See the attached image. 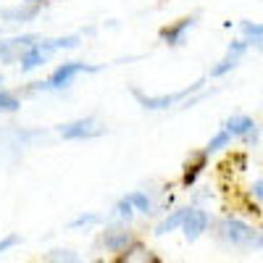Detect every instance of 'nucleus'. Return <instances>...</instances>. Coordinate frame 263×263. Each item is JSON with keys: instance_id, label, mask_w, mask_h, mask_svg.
<instances>
[{"instance_id": "b1692460", "label": "nucleus", "mask_w": 263, "mask_h": 263, "mask_svg": "<svg viewBox=\"0 0 263 263\" xmlns=\"http://www.w3.org/2000/svg\"><path fill=\"white\" fill-rule=\"evenodd\" d=\"M253 195H255V200H260V195H263V182H260V179L255 182V187H253Z\"/></svg>"}, {"instance_id": "412c9836", "label": "nucleus", "mask_w": 263, "mask_h": 263, "mask_svg": "<svg viewBox=\"0 0 263 263\" xmlns=\"http://www.w3.org/2000/svg\"><path fill=\"white\" fill-rule=\"evenodd\" d=\"M100 221V216L95 213H87V216H79L77 221H71V227H84V224H98Z\"/></svg>"}, {"instance_id": "9b49d317", "label": "nucleus", "mask_w": 263, "mask_h": 263, "mask_svg": "<svg viewBox=\"0 0 263 263\" xmlns=\"http://www.w3.org/2000/svg\"><path fill=\"white\" fill-rule=\"evenodd\" d=\"M190 27H192V18H182L177 27H171V29L166 27V29L161 32V37H163L166 42H171V45H177V42L182 40V34H184V29H190Z\"/></svg>"}, {"instance_id": "5701e85b", "label": "nucleus", "mask_w": 263, "mask_h": 263, "mask_svg": "<svg viewBox=\"0 0 263 263\" xmlns=\"http://www.w3.org/2000/svg\"><path fill=\"white\" fill-rule=\"evenodd\" d=\"M13 245H18V237H16V234H8V237L3 239V242H0V253L8 250V248H13Z\"/></svg>"}, {"instance_id": "f03ea898", "label": "nucleus", "mask_w": 263, "mask_h": 263, "mask_svg": "<svg viewBox=\"0 0 263 263\" xmlns=\"http://www.w3.org/2000/svg\"><path fill=\"white\" fill-rule=\"evenodd\" d=\"M61 135L66 140H87V137H100L103 135V126L92 119H82V121H71L61 126Z\"/></svg>"}, {"instance_id": "f3484780", "label": "nucleus", "mask_w": 263, "mask_h": 263, "mask_svg": "<svg viewBox=\"0 0 263 263\" xmlns=\"http://www.w3.org/2000/svg\"><path fill=\"white\" fill-rule=\"evenodd\" d=\"M126 200H129L132 205H137L140 211H145V213L150 211V200H147V195H142V192H135V195H129Z\"/></svg>"}, {"instance_id": "6e6552de", "label": "nucleus", "mask_w": 263, "mask_h": 263, "mask_svg": "<svg viewBox=\"0 0 263 263\" xmlns=\"http://www.w3.org/2000/svg\"><path fill=\"white\" fill-rule=\"evenodd\" d=\"M245 48H248V42H245V40H242V42H234V45L229 48V53H227V58H224L221 63H218L211 74H213V77H221V74H227L229 69H234L237 61H239V55L245 53Z\"/></svg>"}, {"instance_id": "20e7f679", "label": "nucleus", "mask_w": 263, "mask_h": 263, "mask_svg": "<svg viewBox=\"0 0 263 263\" xmlns=\"http://www.w3.org/2000/svg\"><path fill=\"white\" fill-rule=\"evenodd\" d=\"M203 82H197V84H190L187 90H179V92H171V95H163V98H147V95H142V92H137L135 90V98L145 105V108H168V105H174V103H179V100H184L190 92H195L197 87H200Z\"/></svg>"}, {"instance_id": "1a4fd4ad", "label": "nucleus", "mask_w": 263, "mask_h": 263, "mask_svg": "<svg viewBox=\"0 0 263 263\" xmlns=\"http://www.w3.org/2000/svg\"><path fill=\"white\" fill-rule=\"evenodd\" d=\"M40 13V6H16V8H6L0 11L6 21H32Z\"/></svg>"}, {"instance_id": "2eb2a0df", "label": "nucleus", "mask_w": 263, "mask_h": 263, "mask_svg": "<svg viewBox=\"0 0 263 263\" xmlns=\"http://www.w3.org/2000/svg\"><path fill=\"white\" fill-rule=\"evenodd\" d=\"M184 216H187V211H177V213H174V216H168L166 218V221L158 227V234H166V232H171V229H177L182 221H184Z\"/></svg>"}, {"instance_id": "dca6fc26", "label": "nucleus", "mask_w": 263, "mask_h": 263, "mask_svg": "<svg viewBox=\"0 0 263 263\" xmlns=\"http://www.w3.org/2000/svg\"><path fill=\"white\" fill-rule=\"evenodd\" d=\"M242 32L248 34V40H245L248 45H250V42H260V34H263V32H260L258 24H250V21H245V24H242Z\"/></svg>"}, {"instance_id": "f257e3e1", "label": "nucleus", "mask_w": 263, "mask_h": 263, "mask_svg": "<svg viewBox=\"0 0 263 263\" xmlns=\"http://www.w3.org/2000/svg\"><path fill=\"white\" fill-rule=\"evenodd\" d=\"M77 45H79L77 37H63V40H50V42H34V45L21 55V69L32 71V69H37L40 63H45L55 50H61V48H77Z\"/></svg>"}, {"instance_id": "a211bd4d", "label": "nucleus", "mask_w": 263, "mask_h": 263, "mask_svg": "<svg viewBox=\"0 0 263 263\" xmlns=\"http://www.w3.org/2000/svg\"><path fill=\"white\" fill-rule=\"evenodd\" d=\"M227 142H229V132H221V135H216V137L211 140V145H208V153H216V150L227 147Z\"/></svg>"}, {"instance_id": "7ed1b4c3", "label": "nucleus", "mask_w": 263, "mask_h": 263, "mask_svg": "<svg viewBox=\"0 0 263 263\" xmlns=\"http://www.w3.org/2000/svg\"><path fill=\"white\" fill-rule=\"evenodd\" d=\"M37 42L34 34H24V37H13V40H6V42H0V61H16L21 58L32 45Z\"/></svg>"}, {"instance_id": "39448f33", "label": "nucleus", "mask_w": 263, "mask_h": 263, "mask_svg": "<svg viewBox=\"0 0 263 263\" xmlns=\"http://www.w3.org/2000/svg\"><path fill=\"white\" fill-rule=\"evenodd\" d=\"M82 71H98V69H95V66H84V63H63L61 69L50 77V82H48V84H40V87H53V90H55V87L69 84V82H71L77 74H82Z\"/></svg>"}, {"instance_id": "aec40b11", "label": "nucleus", "mask_w": 263, "mask_h": 263, "mask_svg": "<svg viewBox=\"0 0 263 263\" xmlns=\"http://www.w3.org/2000/svg\"><path fill=\"white\" fill-rule=\"evenodd\" d=\"M116 218H126V221L132 218V203H129V200H121V203L116 205Z\"/></svg>"}, {"instance_id": "4be33fe9", "label": "nucleus", "mask_w": 263, "mask_h": 263, "mask_svg": "<svg viewBox=\"0 0 263 263\" xmlns=\"http://www.w3.org/2000/svg\"><path fill=\"white\" fill-rule=\"evenodd\" d=\"M48 260H77V255H74V253H63V250H55V253H50V255H48Z\"/></svg>"}, {"instance_id": "ddd939ff", "label": "nucleus", "mask_w": 263, "mask_h": 263, "mask_svg": "<svg viewBox=\"0 0 263 263\" xmlns=\"http://www.w3.org/2000/svg\"><path fill=\"white\" fill-rule=\"evenodd\" d=\"M253 126H255V124H253L250 119H245V116H237V119H229L227 132H229V135H250Z\"/></svg>"}, {"instance_id": "4468645a", "label": "nucleus", "mask_w": 263, "mask_h": 263, "mask_svg": "<svg viewBox=\"0 0 263 263\" xmlns=\"http://www.w3.org/2000/svg\"><path fill=\"white\" fill-rule=\"evenodd\" d=\"M203 163H205V156H203V153H197V156H192V163L187 161V174H184V184H192V182H195V177H197V174H200Z\"/></svg>"}, {"instance_id": "6ab92c4d", "label": "nucleus", "mask_w": 263, "mask_h": 263, "mask_svg": "<svg viewBox=\"0 0 263 263\" xmlns=\"http://www.w3.org/2000/svg\"><path fill=\"white\" fill-rule=\"evenodd\" d=\"M18 108V100L8 92H0V111H16Z\"/></svg>"}, {"instance_id": "423d86ee", "label": "nucleus", "mask_w": 263, "mask_h": 263, "mask_svg": "<svg viewBox=\"0 0 263 263\" xmlns=\"http://www.w3.org/2000/svg\"><path fill=\"white\" fill-rule=\"evenodd\" d=\"M224 237L229 239V242L234 245H245L253 239V229L242 221H234V218H229V221H224Z\"/></svg>"}, {"instance_id": "393cba45", "label": "nucleus", "mask_w": 263, "mask_h": 263, "mask_svg": "<svg viewBox=\"0 0 263 263\" xmlns=\"http://www.w3.org/2000/svg\"><path fill=\"white\" fill-rule=\"evenodd\" d=\"M0 82H3V79H0Z\"/></svg>"}, {"instance_id": "0eeeda50", "label": "nucleus", "mask_w": 263, "mask_h": 263, "mask_svg": "<svg viewBox=\"0 0 263 263\" xmlns=\"http://www.w3.org/2000/svg\"><path fill=\"white\" fill-rule=\"evenodd\" d=\"M184 234H187V239H197L203 232H205V224H208V216L203 213V211H187V216H184Z\"/></svg>"}, {"instance_id": "f8f14e48", "label": "nucleus", "mask_w": 263, "mask_h": 263, "mask_svg": "<svg viewBox=\"0 0 263 263\" xmlns=\"http://www.w3.org/2000/svg\"><path fill=\"white\" fill-rule=\"evenodd\" d=\"M132 242V237L129 232H108L105 234V248H111V250H126V245Z\"/></svg>"}, {"instance_id": "9d476101", "label": "nucleus", "mask_w": 263, "mask_h": 263, "mask_svg": "<svg viewBox=\"0 0 263 263\" xmlns=\"http://www.w3.org/2000/svg\"><path fill=\"white\" fill-rule=\"evenodd\" d=\"M121 263H158V258L156 255H153V253H147L145 248H132L129 253H124L121 258H119Z\"/></svg>"}]
</instances>
